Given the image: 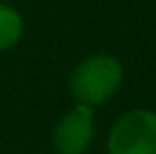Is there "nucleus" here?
I'll use <instances>...</instances> for the list:
<instances>
[{"instance_id": "nucleus-3", "label": "nucleus", "mask_w": 156, "mask_h": 154, "mask_svg": "<svg viewBox=\"0 0 156 154\" xmlns=\"http://www.w3.org/2000/svg\"><path fill=\"white\" fill-rule=\"evenodd\" d=\"M93 141V109L79 104L61 118L55 129V147L59 154H82Z\"/></svg>"}, {"instance_id": "nucleus-2", "label": "nucleus", "mask_w": 156, "mask_h": 154, "mask_svg": "<svg viewBox=\"0 0 156 154\" xmlns=\"http://www.w3.org/2000/svg\"><path fill=\"white\" fill-rule=\"evenodd\" d=\"M109 154H156V113L133 109L113 125Z\"/></svg>"}, {"instance_id": "nucleus-1", "label": "nucleus", "mask_w": 156, "mask_h": 154, "mask_svg": "<svg viewBox=\"0 0 156 154\" xmlns=\"http://www.w3.org/2000/svg\"><path fill=\"white\" fill-rule=\"evenodd\" d=\"M122 66L111 55H93L73 70L70 91L79 104L95 107L113 95L122 84Z\"/></svg>"}, {"instance_id": "nucleus-4", "label": "nucleus", "mask_w": 156, "mask_h": 154, "mask_svg": "<svg viewBox=\"0 0 156 154\" xmlns=\"http://www.w3.org/2000/svg\"><path fill=\"white\" fill-rule=\"evenodd\" d=\"M23 16L12 5L0 2V52L14 48L23 36Z\"/></svg>"}]
</instances>
